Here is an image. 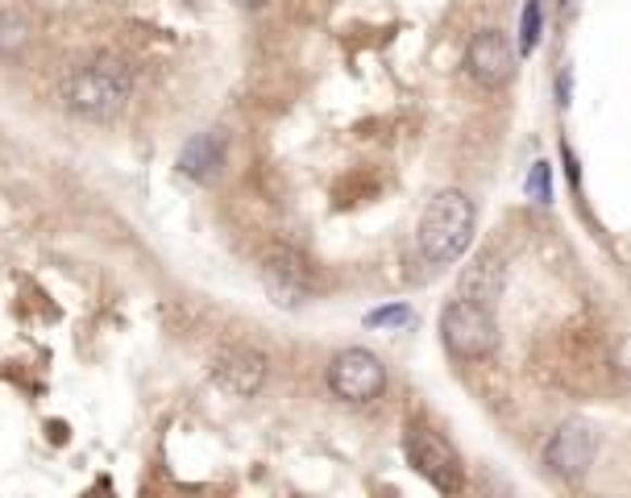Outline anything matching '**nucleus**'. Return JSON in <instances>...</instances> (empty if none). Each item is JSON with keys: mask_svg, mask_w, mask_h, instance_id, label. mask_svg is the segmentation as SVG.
Instances as JSON below:
<instances>
[{"mask_svg": "<svg viewBox=\"0 0 631 498\" xmlns=\"http://www.w3.org/2000/svg\"><path fill=\"white\" fill-rule=\"evenodd\" d=\"M469 238H474V200L457 188L432 195V204L420 216V233H416L424 258L432 266H449L466 254Z\"/></svg>", "mask_w": 631, "mask_h": 498, "instance_id": "nucleus-1", "label": "nucleus"}, {"mask_svg": "<svg viewBox=\"0 0 631 498\" xmlns=\"http://www.w3.org/2000/svg\"><path fill=\"white\" fill-rule=\"evenodd\" d=\"M129 88H134V75L121 59H96V63H84L67 75L63 100L75 117L109 120L117 117L121 104L129 100Z\"/></svg>", "mask_w": 631, "mask_h": 498, "instance_id": "nucleus-2", "label": "nucleus"}, {"mask_svg": "<svg viewBox=\"0 0 631 498\" xmlns=\"http://www.w3.org/2000/svg\"><path fill=\"white\" fill-rule=\"evenodd\" d=\"M441 341L444 349L462 361H478V357H491L499 349V324L487 311L482 299H453L441 311Z\"/></svg>", "mask_w": 631, "mask_h": 498, "instance_id": "nucleus-3", "label": "nucleus"}, {"mask_svg": "<svg viewBox=\"0 0 631 498\" xmlns=\"http://www.w3.org/2000/svg\"><path fill=\"white\" fill-rule=\"evenodd\" d=\"M328 391L341 404H370L387 391V366L370 349H341L328 366Z\"/></svg>", "mask_w": 631, "mask_h": 498, "instance_id": "nucleus-4", "label": "nucleus"}, {"mask_svg": "<svg viewBox=\"0 0 631 498\" xmlns=\"http://www.w3.org/2000/svg\"><path fill=\"white\" fill-rule=\"evenodd\" d=\"M407 461H412L416 474H420L424 482H432L441 495L462 490V474H466V465H462L457 449H453L444 436H437V432L416 427V432L407 436Z\"/></svg>", "mask_w": 631, "mask_h": 498, "instance_id": "nucleus-5", "label": "nucleus"}, {"mask_svg": "<svg viewBox=\"0 0 631 498\" xmlns=\"http://www.w3.org/2000/svg\"><path fill=\"white\" fill-rule=\"evenodd\" d=\"M262 283L279 308H300L312 295V266L291 245H270L262 254Z\"/></svg>", "mask_w": 631, "mask_h": 498, "instance_id": "nucleus-6", "label": "nucleus"}, {"mask_svg": "<svg viewBox=\"0 0 631 498\" xmlns=\"http://www.w3.org/2000/svg\"><path fill=\"white\" fill-rule=\"evenodd\" d=\"M594 461V432L585 420H565L544 445V465L565 482H578Z\"/></svg>", "mask_w": 631, "mask_h": 498, "instance_id": "nucleus-7", "label": "nucleus"}, {"mask_svg": "<svg viewBox=\"0 0 631 498\" xmlns=\"http://www.w3.org/2000/svg\"><path fill=\"white\" fill-rule=\"evenodd\" d=\"M212 382L225 391V395H237V399H254L266 382V357L250 349V345H229L220 349L216 361H212Z\"/></svg>", "mask_w": 631, "mask_h": 498, "instance_id": "nucleus-8", "label": "nucleus"}, {"mask_svg": "<svg viewBox=\"0 0 631 498\" xmlns=\"http://www.w3.org/2000/svg\"><path fill=\"white\" fill-rule=\"evenodd\" d=\"M466 72L482 84V88H503L515 75V47L507 34L499 29H482L474 34V42L466 50Z\"/></svg>", "mask_w": 631, "mask_h": 498, "instance_id": "nucleus-9", "label": "nucleus"}, {"mask_svg": "<svg viewBox=\"0 0 631 498\" xmlns=\"http://www.w3.org/2000/svg\"><path fill=\"white\" fill-rule=\"evenodd\" d=\"M225 163V142H220V133H200V138H191L184 145V154H179V170L195 179V183H209L212 175L220 170Z\"/></svg>", "mask_w": 631, "mask_h": 498, "instance_id": "nucleus-10", "label": "nucleus"}, {"mask_svg": "<svg viewBox=\"0 0 631 498\" xmlns=\"http://www.w3.org/2000/svg\"><path fill=\"white\" fill-rule=\"evenodd\" d=\"M34 38V22L22 9H0V59H17Z\"/></svg>", "mask_w": 631, "mask_h": 498, "instance_id": "nucleus-11", "label": "nucleus"}, {"mask_svg": "<svg viewBox=\"0 0 631 498\" xmlns=\"http://www.w3.org/2000/svg\"><path fill=\"white\" fill-rule=\"evenodd\" d=\"M540 38H544V4H540V0H528V4H523V17H519V50L532 54V50L540 47Z\"/></svg>", "mask_w": 631, "mask_h": 498, "instance_id": "nucleus-12", "label": "nucleus"}, {"mask_svg": "<svg viewBox=\"0 0 631 498\" xmlns=\"http://www.w3.org/2000/svg\"><path fill=\"white\" fill-rule=\"evenodd\" d=\"M528 200L553 204V175H548V163H537L528 170Z\"/></svg>", "mask_w": 631, "mask_h": 498, "instance_id": "nucleus-13", "label": "nucleus"}, {"mask_svg": "<svg viewBox=\"0 0 631 498\" xmlns=\"http://www.w3.org/2000/svg\"><path fill=\"white\" fill-rule=\"evenodd\" d=\"M407 320H412V311L407 308H378V311H370V316H366V324H370V329H382V324H407Z\"/></svg>", "mask_w": 631, "mask_h": 498, "instance_id": "nucleus-14", "label": "nucleus"}, {"mask_svg": "<svg viewBox=\"0 0 631 498\" xmlns=\"http://www.w3.org/2000/svg\"><path fill=\"white\" fill-rule=\"evenodd\" d=\"M237 9H262V4H266V0H234Z\"/></svg>", "mask_w": 631, "mask_h": 498, "instance_id": "nucleus-15", "label": "nucleus"}]
</instances>
